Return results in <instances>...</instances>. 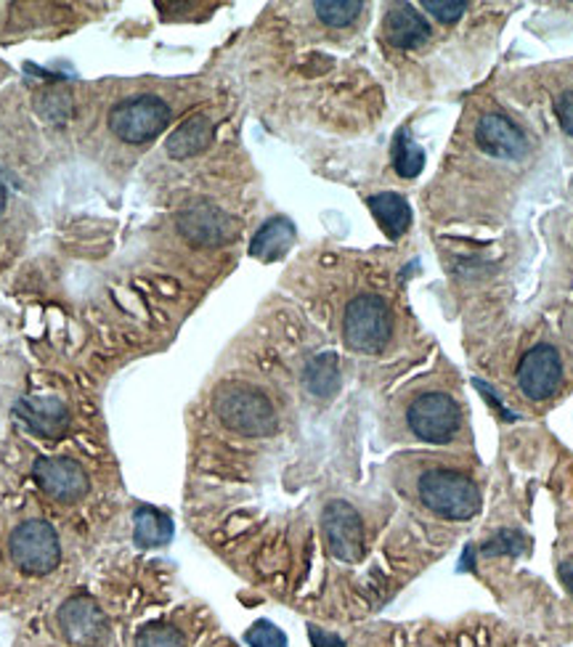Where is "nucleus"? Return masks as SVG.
Instances as JSON below:
<instances>
[{
    "instance_id": "obj_2",
    "label": "nucleus",
    "mask_w": 573,
    "mask_h": 647,
    "mask_svg": "<svg viewBox=\"0 0 573 647\" xmlns=\"http://www.w3.org/2000/svg\"><path fill=\"white\" fill-rule=\"evenodd\" d=\"M420 499L430 512L447 521H470L481 510V491L468 475L454 470H430L420 477Z\"/></svg>"
},
{
    "instance_id": "obj_3",
    "label": "nucleus",
    "mask_w": 573,
    "mask_h": 647,
    "mask_svg": "<svg viewBox=\"0 0 573 647\" xmlns=\"http://www.w3.org/2000/svg\"><path fill=\"white\" fill-rule=\"evenodd\" d=\"M393 332V316L380 295H359L342 316V337L356 353H380Z\"/></svg>"
},
{
    "instance_id": "obj_7",
    "label": "nucleus",
    "mask_w": 573,
    "mask_h": 647,
    "mask_svg": "<svg viewBox=\"0 0 573 647\" xmlns=\"http://www.w3.org/2000/svg\"><path fill=\"white\" fill-rule=\"evenodd\" d=\"M327 547L337 561L359 563L364 557V525L361 515L348 502H329L321 515Z\"/></svg>"
},
{
    "instance_id": "obj_25",
    "label": "nucleus",
    "mask_w": 573,
    "mask_h": 647,
    "mask_svg": "<svg viewBox=\"0 0 573 647\" xmlns=\"http://www.w3.org/2000/svg\"><path fill=\"white\" fill-rule=\"evenodd\" d=\"M422 9L430 13V17H436L438 22L443 24H454L457 19L464 17V11L470 9L468 0H424Z\"/></svg>"
},
{
    "instance_id": "obj_26",
    "label": "nucleus",
    "mask_w": 573,
    "mask_h": 647,
    "mask_svg": "<svg viewBox=\"0 0 573 647\" xmlns=\"http://www.w3.org/2000/svg\"><path fill=\"white\" fill-rule=\"evenodd\" d=\"M555 114L561 120V127L573 138V91H565L555 101Z\"/></svg>"
},
{
    "instance_id": "obj_22",
    "label": "nucleus",
    "mask_w": 573,
    "mask_h": 647,
    "mask_svg": "<svg viewBox=\"0 0 573 647\" xmlns=\"http://www.w3.org/2000/svg\"><path fill=\"white\" fill-rule=\"evenodd\" d=\"M136 647H186V639L173 626L150 624L139 631Z\"/></svg>"
},
{
    "instance_id": "obj_11",
    "label": "nucleus",
    "mask_w": 573,
    "mask_h": 647,
    "mask_svg": "<svg viewBox=\"0 0 573 647\" xmlns=\"http://www.w3.org/2000/svg\"><path fill=\"white\" fill-rule=\"evenodd\" d=\"M59 626L64 637L78 647H93L106 637V616L93 599L72 597L59 610Z\"/></svg>"
},
{
    "instance_id": "obj_12",
    "label": "nucleus",
    "mask_w": 573,
    "mask_h": 647,
    "mask_svg": "<svg viewBox=\"0 0 573 647\" xmlns=\"http://www.w3.org/2000/svg\"><path fill=\"white\" fill-rule=\"evenodd\" d=\"M475 138L483 152L494 154V157H502V160H518V157H523L525 150H529V141H525L521 127L512 125L504 114H497V112L483 114V117L478 120Z\"/></svg>"
},
{
    "instance_id": "obj_21",
    "label": "nucleus",
    "mask_w": 573,
    "mask_h": 647,
    "mask_svg": "<svg viewBox=\"0 0 573 647\" xmlns=\"http://www.w3.org/2000/svg\"><path fill=\"white\" fill-rule=\"evenodd\" d=\"M393 165L401 178H417L424 167V152L411 141L409 133H399L393 146Z\"/></svg>"
},
{
    "instance_id": "obj_4",
    "label": "nucleus",
    "mask_w": 573,
    "mask_h": 647,
    "mask_svg": "<svg viewBox=\"0 0 573 647\" xmlns=\"http://www.w3.org/2000/svg\"><path fill=\"white\" fill-rule=\"evenodd\" d=\"M167 123H171V106L160 96L127 99L110 112V131L125 144H144L160 136Z\"/></svg>"
},
{
    "instance_id": "obj_9",
    "label": "nucleus",
    "mask_w": 573,
    "mask_h": 647,
    "mask_svg": "<svg viewBox=\"0 0 573 647\" xmlns=\"http://www.w3.org/2000/svg\"><path fill=\"white\" fill-rule=\"evenodd\" d=\"M32 475L40 489L45 491L57 502H78L80 496L88 494V475L75 460H64V456H40L32 468Z\"/></svg>"
},
{
    "instance_id": "obj_23",
    "label": "nucleus",
    "mask_w": 573,
    "mask_h": 647,
    "mask_svg": "<svg viewBox=\"0 0 573 647\" xmlns=\"http://www.w3.org/2000/svg\"><path fill=\"white\" fill-rule=\"evenodd\" d=\"M525 550V536L521 531H497L494 536H489V542H483L481 552L487 557H499V555H521Z\"/></svg>"
},
{
    "instance_id": "obj_29",
    "label": "nucleus",
    "mask_w": 573,
    "mask_h": 647,
    "mask_svg": "<svg viewBox=\"0 0 573 647\" xmlns=\"http://www.w3.org/2000/svg\"><path fill=\"white\" fill-rule=\"evenodd\" d=\"M561 578H563V584L569 586V592L573 595V563H563L561 565Z\"/></svg>"
},
{
    "instance_id": "obj_16",
    "label": "nucleus",
    "mask_w": 573,
    "mask_h": 647,
    "mask_svg": "<svg viewBox=\"0 0 573 647\" xmlns=\"http://www.w3.org/2000/svg\"><path fill=\"white\" fill-rule=\"evenodd\" d=\"M369 210L377 218L382 232L388 234L390 239H399L409 232L411 226V207L409 202L396 192H382L369 197Z\"/></svg>"
},
{
    "instance_id": "obj_14",
    "label": "nucleus",
    "mask_w": 573,
    "mask_h": 647,
    "mask_svg": "<svg viewBox=\"0 0 573 647\" xmlns=\"http://www.w3.org/2000/svg\"><path fill=\"white\" fill-rule=\"evenodd\" d=\"M382 30H386L388 43L403 51L420 49V45L428 43L430 38L428 19H424L420 11H415V6L409 3L393 6V9L388 11Z\"/></svg>"
},
{
    "instance_id": "obj_24",
    "label": "nucleus",
    "mask_w": 573,
    "mask_h": 647,
    "mask_svg": "<svg viewBox=\"0 0 573 647\" xmlns=\"http://www.w3.org/2000/svg\"><path fill=\"white\" fill-rule=\"evenodd\" d=\"M247 645L249 647H287V635L274 626L272 622H258L247 629Z\"/></svg>"
},
{
    "instance_id": "obj_20",
    "label": "nucleus",
    "mask_w": 573,
    "mask_h": 647,
    "mask_svg": "<svg viewBox=\"0 0 573 647\" xmlns=\"http://www.w3.org/2000/svg\"><path fill=\"white\" fill-rule=\"evenodd\" d=\"M314 11L327 27H348L359 19L364 3L359 0H316Z\"/></svg>"
},
{
    "instance_id": "obj_19",
    "label": "nucleus",
    "mask_w": 573,
    "mask_h": 647,
    "mask_svg": "<svg viewBox=\"0 0 573 647\" xmlns=\"http://www.w3.org/2000/svg\"><path fill=\"white\" fill-rule=\"evenodd\" d=\"M303 380H306V388L311 390L314 396L329 399V396H335L337 388H340V361H337L335 353L316 356V359L308 361Z\"/></svg>"
},
{
    "instance_id": "obj_13",
    "label": "nucleus",
    "mask_w": 573,
    "mask_h": 647,
    "mask_svg": "<svg viewBox=\"0 0 573 647\" xmlns=\"http://www.w3.org/2000/svg\"><path fill=\"white\" fill-rule=\"evenodd\" d=\"M17 414L32 433L43 438H59L70 428V409L59 399H32V396H27L17 403Z\"/></svg>"
},
{
    "instance_id": "obj_5",
    "label": "nucleus",
    "mask_w": 573,
    "mask_h": 647,
    "mask_svg": "<svg viewBox=\"0 0 573 647\" xmlns=\"http://www.w3.org/2000/svg\"><path fill=\"white\" fill-rule=\"evenodd\" d=\"M9 550L13 563L24 573H30V576H45L62 561L57 531L45 521H24L22 525H17V531L11 534Z\"/></svg>"
},
{
    "instance_id": "obj_18",
    "label": "nucleus",
    "mask_w": 573,
    "mask_h": 647,
    "mask_svg": "<svg viewBox=\"0 0 573 647\" xmlns=\"http://www.w3.org/2000/svg\"><path fill=\"white\" fill-rule=\"evenodd\" d=\"M133 538L141 550L163 547L173 538V521L154 507H139L133 515Z\"/></svg>"
},
{
    "instance_id": "obj_28",
    "label": "nucleus",
    "mask_w": 573,
    "mask_h": 647,
    "mask_svg": "<svg viewBox=\"0 0 573 647\" xmlns=\"http://www.w3.org/2000/svg\"><path fill=\"white\" fill-rule=\"evenodd\" d=\"M475 388H478V390H481V393H483V399H487V401L491 403V407H494V409L499 411V417H502V420H508V422H512V420H515V414H510V411L502 407V401H499V399H497V396H494V390H491V388L487 386V382L475 380Z\"/></svg>"
},
{
    "instance_id": "obj_10",
    "label": "nucleus",
    "mask_w": 573,
    "mask_h": 647,
    "mask_svg": "<svg viewBox=\"0 0 573 647\" xmlns=\"http://www.w3.org/2000/svg\"><path fill=\"white\" fill-rule=\"evenodd\" d=\"M178 232L197 247H221L232 237V218L211 202H194L178 213Z\"/></svg>"
},
{
    "instance_id": "obj_15",
    "label": "nucleus",
    "mask_w": 573,
    "mask_h": 647,
    "mask_svg": "<svg viewBox=\"0 0 573 647\" xmlns=\"http://www.w3.org/2000/svg\"><path fill=\"white\" fill-rule=\"evenodd\" d=\"M295 242V226L287 218H272L258 228L253 242H249V255L258 260H279L287 255V249Z\"/></svg>"
},
{
    "instance_id": "obj_8",
    "label": "nucleus",
    "mask_w": 573,
    "mask_h": 647,
    "mask_svg": "<svg viewBox=\"0 0 573 647\" xmlns=\"http://www.w3.org/2000/svg\"><path fill=\"white\" fill-rule=\"evenodd\" d=\"M563 380V363L552 346H536L518 363V386L531 401H548Z\"/></svg>"
},
{
    "instance_id": "obj_17",
    "label": "nucleus",
    "mask_w": 573,
    "mask_h": 647,
    "mask_svg": "<svg viewBox=\"0 0 573 647\" xmlns=\"http://www.w3.org/2000/svg\"><path fill=\"white\" fill-rule=\"evenodd\" d=\"M213 123L205 117V114H197V117L186 120L178 131L167 138V154L173 160H188L194 154L205 152L213 141Z\"/></svg>"
},
{
    "instance_id": "obj_1",
    "label": "nucleus",
    "mask_w": 573,
    "mask_h": 647,
    "mask_svg": "<svg viewBox=\"0 0 573 647\" xmlns=\"http://www.w3.org/2000/svg\"><path fill=\"white\" fill-rule=\"evenodd\" d=\"M213 409L228 430L247 438L274 435L279 424L274 403L260 390L242 386V382H226L215 390Z\"/></svg>"
},
{
    "instance_id": "obj_27",
    "label": "nucleus",
    "mask_w": 573,
    "mask_h": 647,
    "mask_svg": "<svg viewBox=\"0 0 573 647\" xmlns=\"http://www.w3.org/2000/svg\"><path fill=\"white\" fill-rule=\"evenodd\" d=\"M308 637H311L314 647H346L340 637L332 635V631L319 629V626H308Z\"/></svg>"
},
{
    "instance_id": "obj_30",
    "label": "nucleus",
    "mask_w": 573,
    "mask_h": 647,
    "mask_svg": "<svg viewBox=\"0 0 573 647\" xmlns=\"http://www.w3.org/2000/svg\"><path fill=\"white\" fill-rule=\"evenodd\" d=\"M6 205H9V194H6V186H3V181H0V215L6 213Z\"/></svg>"
},
{
    "instance_id": "obj_6",
    "label": "nucleus",
    "mask_w": 573,
    "mask_h": 647,
    "mask_svg": "<svg viewBox=\"0 0 573 647\" xmlns=\"http://www.w3.org/2000/svg\"><path fill=\"white\" fill-rule=\"evenodd\" d=\"M411 433L430 443H449L460 433L462 411L447 393H424L409 407Z\"/></svg>"
}]
</instances>
